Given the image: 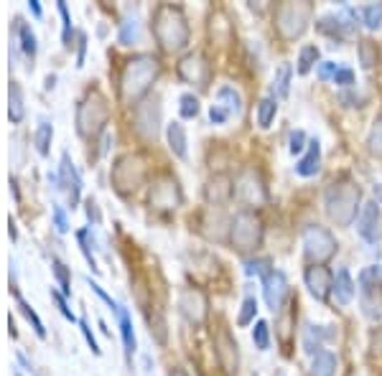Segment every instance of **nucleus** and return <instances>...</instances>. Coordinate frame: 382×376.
<instances>
[{
    "label": "nucleus",
    "instance_id": "8fccbe9b",
    "mask_svg": "<svg viewBox=\"0 0 382 376\" xmlns=\"http://www.w3.org/2000/svg\"><path fill=\"white\" fill-rule=\"evenodd\" d=\"M87 282H90V287H92L94 293H97V298H99V300H105L107 305H110V310H113V313H118V310H120V303H115V300L110 298V295H107L105 290H102V287L97 285V282H92L90 277H87Z\"/></svg>",
    "mask_w": 382,
    "mask_h": 376
},
{
    "label": "nucleus",
    "instance_id": "2f4dec72",
    "mask_svg": "<svg viewBox=\"0 0 382 376\" xmlns=\"http://www.w3.org/2000/svg\"><path fill=\"white\" fill-rule=\"evenodd\" d=\"M8 117L10 122H21L23 120V97H21V87L15 82H10V107H8Z\"/></svg>",
    "mask_w": 382,
    "mask_h": 376
},
{
    "label": "nucleus",
    "instance_id": "7ed1b4c3",
    "mask_svg": "<svg viewBox=\"0 0 382 376\" xmlns=\"http://www.w3.org/2000/svg\"><path fill=\"white\" fill-rule=\"evenodd\" d=\"M153 34H156L161 49L181 51L189 43V23L178 8L161 6L153 18Z\"/></svg>",
    "mask_w": 382,
    "mask_h": 376
},
{
    "label": "nucleus",
    "instance_id": "ea45409f",
    "mask_svg": "<svg viewBox=\"0 0 382 376\" xmlns=\"http://www.w3.org/2000/svg\"><path fill=\"white\" fill-rule=\"evenodd\" d=\"M270 272V259L268 257H255L245 262V275L248 277H265Z\"/></svg>",
    "mask_w": 382,
    "mask_h": 376
},
{
    "label": "nucleus",
    "instance_id": "f8f14e48",
    "mask_svg": "<svg viewBox=\"0 0 382 376\" xmlns=\"http://www.w3.org/2000/svg\"><path fill=\"white\" fill-rule=\"evenodd\" d=\"M380 222H382V211L380 201H367L362 203L360 219H357V231L365 242L375 244L380 239Z\"/></svg>",
    "mask_w": 382,
    "mask_h": 376
},
{
    "label": "nucleus",
    "instance_id": "603ef678",
    "mask_svg": "<svg viewBox=\"0 0 382 376\" xmlns=\"http://www.w3.org/2000/svg\"><path fill=\"white\" fill-rule=\"evenodd\" d=\"M209 120H212V125H225L227 120H229V112L220 105H212L209 107Z\"/></svg>",
    "mask_w": 382,
    "mask_h": 376
},
{
    "label": "nucleus",
    "instance_id": "ddd939ff",
    "mask_svg": "<svg viewBox=\"0 0 382 376\" xmlns=\"http://www.w3.org/2000/svg\"><path fill=\"white\" fill-rule=\"evenodd\" d=\"M158 122H161V107H158V97L146 99L135 110V127L143 138H156Z\"/></svg>",
    "mask_w": 382,
    "mask_h": 376
},
{
    "label": "nucleus",
    "instance_id": "c9c22d12",
    "mask_svg": "<svg viewBox=\"0 0 382 376\" xmlns=\"http://www.w3.org/2000/svg\"><path fill=\"white\" fill-rule=\"evenodd\" d=\"M51 270H54V277H57L59 287H62V295H64V298H69V295H71L69 270H66V267H64V262H59V259H51Z\"/></svg>",
    "mask_w": 382,
    "mask_h": 376
},
{
    "label": "nucleus",
    "instance_id": "c03bdc74",
    "mask_svg": "<svg viewBox=\"0 0 382 376\" xmlns=\"http://www.w3.org/2000/svg\"><path fill=\"white\" fill-rule=\"evenodd\" d=\"M77 239H79V250H82V254H85V259L90 262V267L92 270H97V262H94V257H92V244H90V231L87 229H82V231H77Z\"/></svg>",
    "mask_w": 382,
    "mask_h": 376
},
{
    "label": "nucleus",
    "instance_id": "2eb2a0df",
    "mask_svg": "<svg viewBox=\"0 0 382 376\" xmlns=\"http://www.w3.org/2000/svg\"><path fill=\"white\" fill-rule=\"evenodd\" d=\"M59 188L66 191L71 209H74V206L79 203V194H82V178H79L74 163L69 161V153L62 155V168H59Z\"/></svg>",
    "mask_w": 382,
    "mask_h": 376
},
{
    "label": "nucleus",
    "instance_id": "473e14b6",
    "mask_svg": "<svg viewBox=\"0 0 382 376\" xmlns=\"http://www.w3.org/2000/svg\"><path fill=\"white\" fill-rule=\"evenodd\" d=\"M362 23L369 28V31H377L382 26V3H369V6L362 8Z\"/></svg>",
    "mask_w": 382,
    "mask_h": 376
},
{
    "label": "nucleus",
    "instance_id": "49530a36",
    "mask_svg": "<svg viewBox=\"0 0 382 376\" xmlns=\"http://www.w3.org/2000/svg\"><path fill=\"white\" fill-rule=\"evenodd\" d=\"M51 300L57 303V308H59V313L66 318V321H71V323H77V315L71 313L69 310V305H66V300H64V295L62 293H57V290H51Z\"/></svg>",
    "mask_w": 382,
    "mask_h": 376
},
{
    "label": "nucleus",
    "instance_id": "3c124183",
    "mask_svg": "<svg viewBox=\"0 0 382 376\" xmlns=\"http://www.w3.org/2000/svg\"><path fill=\"white\" fill-rule=\"evenodd\" d=\"M337 71H339V66H337V62H321L318 64V79H321V82H326V79H334V74H337Z\"/></svg>",
    "mask_w": 382,
    "mask_h": 376
},
{
    "label": "nucleus",
    "instance_id": "a19ab883",
    "mask_svg": "<svg viewBox=\"0 0 382 376\" xmlns=\"http://www.w3.org/2000/svg\"><path fill=\"white\" fill-rule=\"evenodd\" d=\"M138 38H141V23L138 21L120 23V43L133 46V43H138Z\"/></svg>",
    "mask_w": 382,
    "mask_h": 376
},
{
    "label": "nucleus",
    "instance_id": "1a4fd4ad",
    "mask_svg": "<svg viewBox=\"0 0 382 376\" xmlns=\"http://www.w3.org/2000/svg\"><path fill=\"white\" fill-rule=\"evenodd\" d=\"M178 310L184 313L186 321L191 323H204L206 313H209V303H206L204 293L201 290H194V287H186L178 295Z\"/></svg>",
    "mask_w": 382,
    "mask_h": 376
},
{
    "label": "nucleus",
    "instance_id": "58836bf2",
    "mask_svg": "<svg viewBox=\"0 0 382 376\" xmlns=\"http://www.w3.org/2000/svg\"><path fill=\"white\" fill-rule=\"evenodd\" d=\"M15 298H18V308H21V313L26 315V318H29V323H31V326H34L36 335H38V338H46V331H43V323H41V318H38V315L34 313V308H31L29 303H26V300L21 298V295H15Z\"/></svg>",
    "mask_w": 382,
    "mask_h": 376
},
{
    "label": "nucleus",
    "instance_id": "4468645a",
    "mask_svg": "<svg viewBox=\"0 0 382 376\" xmlns=\"http://www.w3.org/2000/svg\"><path fill=\"white\" fill-rule=\"evenodd\" d=\"M304 280H306V287L309 293L313 295L316 300H326L329 293L334 290V275L326 270L324 265H313L304 272Z\"/></svg>",
    "mask_w": 382,
    "mask_h": 376
},
{
    "label": "nucleus",
    "instance_id": "bf43d9fd",
    "mask_svg": "<svg viewBox=\"0 0 382 376\" xmlns=\"http://www.w3.org/2000/svg\"><path fill=\"white\" fill-rule=\"evenodd\" d=\"M8 231H10V239H15V224L10 222V226H8Z\"/></svg>",
    "mask_w": 382,
    "mask_h": 376
},
{
    "label": "nucleus",
    "instance_id": "b1692460",
    "mask_svg": "<svg viewBox=\"0 0 382 376\" xmlns=\"http://www.w3.org/2000/svg\"><path fill=\"white\" fill-rule=\"evenodd\" d=\"M118 318H120V333H122V343H125V354H127V359H130V356L135 354V349H138L133 321H130V313H127L122 305H120V310H118Z\"/></svg>",
    "mask_w": 382,
    "mask_h": 376
},
{
    "label": "nucleus",
    "instance_id": "393cba45",
    "mask_svg": "<svg viewBox=\"0 0 382 376\" xmlns=\"http://www.w3.org/2000/svg\"><path fill=\"white\" fill-rule=\"evenodd\" d=\"M217 105L225 107L229 115H240L242 112V97L234 87H220L217 89Z\"/></svg>",
    "mask_w": 382,
    "mask_h": 376
},
{
    "label": "nucleus",
    "instance_id": "20e7f679",
    "mask_svg": "<svg viewBox=\"0 0 382 376\" xmlns=\"http://www.w3.org/2000/svg\"><path fill=\"white\" fill-rule=\"evenodd\" d=\"M313 6L311 3H283L276 10V28L285 41H293L304 34L311 23Z\"/></svg>",
    "mask_w": 382,
    "mask_h": 376
},
{
    "label": "nucleus",
    "instance_id": "72a5a7b5",
    "mask_svg": "<svg viewBox=\"0 0 382 376\" xmlns=\"http://www.w3.org/2000/svg\"><path fill=\"white\" fill-rule=\"evenodd\" d=\"M360 64L365 66V69H372V66H377V62H380V51H377V46L372 41H362L360 43Z\"/></svg>",
    "mask_w": 382,
    "mask_h": 376
},
{
    "label": "nucleus",
    "instance_id": "6e6552de",
    "mask_svg": "<svg viewBox=\"0 0 382 376\" xmlns=\"http://www.w3.org/2000/svg\"><path fill=\"white\" fill-rule=\"evenodd\" d=\"M288 277H285L281 270H270L265 277H262V298L268 303V308L273 313L283 310L285 300H288Z\"/></svg>",
    "mask_w": 382,
    "mask_h": 376
},
{
    "label": "nucleus",
    "instance_id": "bb28decb",
    "mask_svg": "<svg viewBox=\"0 0 382 376\" xmlns=\"http://www.w3.org/2000/svg\"><path fill=\"white\" fill-rule=\"evenodd\" d=\"M13 31H15V38L21 41L23 54L29 56V59H34V56H36V36H34V31H31V26H29V23H23L21 18H15Z\"/></svg>",
    "mask_w": 382,
    "mask_h": 376
},
{
    "label": "nucleus",
    "instance_id": "9d476101",
    "mask_svg": "<svg viewBox=\"0 0 382 376\" xmlns=\"http://www.w3.org/2000/svg\"><path fill=\"white\" fill-rule=\"evenodd\" d=\"M234 191H237V196H240L248 206H260V203H265V198H268L265 183H262V178L255 173V171H245V173H240Z\"/></svg>",
    "mask_w": 382,
    "mask_h": 376
},
{
    "label": "nucleus",
    "instance_id": "f3484780",
    "mask_svg": "<svg viewBox=\"0 0 382 376\" xmlns=\"http://www.w3.org/2000/svg\"><path fill=\"white\" fill-rule=\"evenodd\" d=\"M178 77L184 79L189 84H199V87H204L206 79H209V64L204 62V56L201 54H189L181 59L178 64Z\"/></svg>",
    "mask_w": 382,
    "mask_h": 376
},
{
    "label": "nucleus",
    "instance_id": "052dcab7",
    "mask_svg": "<svg viewBox=\"0 0 382 376\" xmlns=\"http://www.w3.org/2000/svg\"><path fill=\"white\" fill-rule=\"evenodd\" d=\"M171 376H186V374H184V371H174Z\"/></svg>",
    "mask_w": 382,
    "mask_h": 376
},
{
    "label": "nucleus",
    "instance_id": "a18cd8bd",
    "mask_svg": "<svg viewBox=\"0 0 382 376\" xmlns=\"http://www.w3.org/2000/svg\"><path fill=\"white\" fill-rule=\"evenodd\" d=\"M59 13H62V21H64V46H71V15H69V8L64 0H59Z\"/></svg>",
    "mask_w": 382,
    "mask_h": 376
},
{
    "label": "nucleus",
    "instance_id": "6e6d98bb",
    "mask_svg": "<svg viewBox=\"0 0 382 376\" xmlns=\"http://www.w3.org/2000/svg\"><path fill=\"white\" fill-rule=\"evenodd\" d=\"M87 216H90V222H94V224L99 222V211H97V203H94L92 198H90V201H87Z\"/></svg>",
    "mask_w": 382,
    "mask_h": 376
},
{
    "label": "nucleus",
    "instance_id": "a211bd4d",
    "mask_svg": "<svg viewBox=\"0 0 382 376\" xmlns=\"http://www.w3.org/2000/svg\"><path fill=\"white\" fill-rule=\"evenodd\" d=\"M318 168H321V143L313 138L309 140L306 153L301 155V161L296 163V173L301 175V178H311V175L318 173Z\"/></svg>",
    "mask_w": 382,
    "mask_h": 376
},
{
    "label": "nucleus",
    "instance_id": "de8ad7c7",
    "mask_svg": "<svg viewBox=\"0 0 382 376\" xmlns=\"http://www.w3.org/2000/svg\"><path fill=\"white\" fill-rule=\"evenodd\" d=\"M79 331H82V335H85L87 346H90V349H92V354H94V356H99V354H102V349H99V346H97V341H94L92 328H90V323H87L85 318H82V321H79Z\"/></svg>",
    "mask_w": 382,
    "mask_h": 376
},
{
    "label": "nucleus",
    "instance_id": "39448f33",
    "mask_svg": "<svg viewBox=\"0 0 382 376\" xmlns=\"http://www.w3.org/2000/svg\"><path fill=\"white\" fill-rule=\"evenodd\" d=\"M107 120H110V105L102 94H90L85 102H79L77 107V130L85 138H92L99 130H105Z\"/></svg>",
    "mask_w": 382,
    "mask_h": 376
},
{
    "label": "nucleus",
    "instance_id": "79ce46f5",
    "mask_svg": "<svg viewBox=\"0 0 382 376\" xmlns=\"http://www.w3.org/2000/svg\"><path fill=\"white\" fill-rule=\"evenodd\" d=\"M367 145H369V150H372V153L382 158V115L375 120V122H372V130H369Z\"/></svg>",
    "mask_w": 382,
    "mask_h": 376
},
{
    "label": "nucleus",
    "instance_id": "412c9836",
    "mask_svg": "<svg viewBox=\"0 0 382 376\" xmlns=\"http://www.w3.org/2000/svg\"><path fill=\"white\" fill-rule=\"evenodd\" d=\"M234 194L232 188V181L227 178V175H217L214 181H209V186H206V198L214 203V206H220V203L229 201Z\"/></svg>",
    "mask_w": 382,
    "mask_h": 376
},
{
    "label": "nucleus",
    "instance_id": "5fc2aeb1",
    "mask_svg": "<svg viewBox=\"0 0 382 376\" xmlns=\"http://www.w3.org/2000/svg\"><path fill=\"white\" fill-rule=\"evenodd\" d=\"M85 51H87V36L79 34V54H77V66L85 64Z\"/></svg>",
    "mask_w": 382,
    "mask_h": 376
},
{
    "label": "nucleus",
    "instance_id": "37998d69",
    "mask_svg": "<svg viewBox=\"0 0 382 376\" xmlns=\"http://www.w3.org/2000/svg\"><path fill=\"white\" fill-rule=\"evenodd\" d=\"M306 147H309V138H306L304 130H293L288 138V150L290 155H304Z\"/></svg>",
    "mask_w": 382,
    "mask_h": 376
},
{
    "label": "nucleus",
    "instance_id": "864d4df0",
    "mask_svg": "<svg viewBox=\"0 0 382 376\" xmlns=\"http://www.w3.org/2000/svg\"><path fill=\"white\" fill-rule=\"evenodd\" d=\"M54 224H57V231H59V234L69 231V222H66V214H64L62 206H54Z\"/></svg>",
    "mask_w": 382,
    "mask_h": 376
},
{
    "label": "nucleus",
    "instance_id": "e433bc0d",
    "mask_svg": "<svg viewBox=\"0 0 382 376\" xmlns=\"http://www.w3.org/2000/svg\"><path fill=\"white\" fill-rule=\"evenodd\" d=\"M253 343L257 351H268L270 349V326L265 321H257L253 328Z\"/></svg>",
    "mask_w": 382,
    "mask_h": 376
},
{
    "label": "nucleus",
    "instance_id": "7c9ffc66",
    "mask_svg": "<svg viewBox=\"0 0 382 376\" xmlns=\"http://www.w3.org/2000/svg\"><path fill=\"white\" fill-rule=\"evenodd\" d=\"M313 64H318V46L309 43V46H304L301 54H298V69L296 71L301 74V77H306V74L313 69Z\"/></svg>",
    "mask_w": 382,
    "mask_h": 376
},
{
    "label": "nucleus",
    "instance_id": "4d7b16f0",
    "mask_svg": "<svg viewBox=\"0 0 382 376\" xmlns=\"http://www.w3.org/2000/svg\"><path fill=\"white\" fill-rule=\"evenodd\" d=\"M29 8H31V13H34L36 18H41V6H38V0H31Z\"/></svg>",
    "mask_w": 382,
    "mask_h": 376
},
{
    "label": "nucleus",
    "instance_id": "aec40b11",
    "mask_svg": "<svg viewBox=\"0 0 382 376\" xmlns=\"http://www.w3.org/2000/svg\"><path fill=\"white\" fill-rule=\"evenodd\" d=\"M334 298H337V303L339 305H349L354 300V293H357V287H354V280L352 275H349L347 267H339L337 270V275H334Z\"/></svg>",
    "mask_w": 382,
    "mask_h": 376
},
{
    "label": "nucleus",
    "instance_id": "c85d7f7f",
    "mask_svg": "<svg viewBox=\"0 0 382 376\" xmlns=\"http://www.w3.org/2000/svg\"><path fill=\"white\" fill-rule=\"evenodd\" d=\"M278 115V99L276 97H262L260 105H257V125L262 130H268L273 125V120Z\"/></svg>",
    "mask_w": 382,
    "mask_h": 376
},
{
    "label": "nucleus",
    "instance_id": "4be33fe9",
    "mask_svg": "<svg viewBox=\"0 0 382 376\" xmlns=\"http://www.w3.org/2000/svg\"><path fill=\"white\" fill-rule=\"evenodd\" d=\"M166 138H169L171 153L184 161L186 155H189V147H186L189 143H186V130H184V125H181V122H171V125L166 127Z\"/></svg>",
    "mask_w": 382,
    "mask_h": 376
},
{
    "label": "nucleus",
    "instance_id": "f704fd0d",
    "mask_svg": "<svg viewBox=\"0 0 382 376\" xmlns=\"http://www.w3.org/2000/svg\"><path fill=\"white\" fill-rule=\"evenodd\" d=\"M255 315H257V298H245L242 300V308H240V315H237V326L245 328L250 323H255Z\"/></svg>",
    "mask_w": 382,
    "mask_h": 376
},
{
    "label": "nucleus",
    "instance_id": "9b49d317",
    "mask_svg": "<svg viewBox=\"0 0 382 376\" xmlns=\"http://www.w3.org/2000/svg\"><path fill=\"white\" fill-rule=\"evenodd\" d=\"M150 203H153L156 209H176L178 203H181V191H178L176 178L161 175V178L153 183V188H150Z\"/></svg>",
    "mask_w": 382,
    "mask_h": 376
},
{
    "label": "nucleus",
    "instance_id": "4c0bfd02",
    "mask_svg": "<svg viewBox=\"0 0 382 376\" xmlns=\"http://www.w3.org/2000/svg\"><path fill=\"white\" fill-rule=\"evenodd\" d=\"M199 97L197 94H181V99H178V112H181V117L184 120H194L199 115Z\"/></svg>",
    "mask_w": 382,
    "mask_h": 376
},
{
    "label": "nucleus",
    "instance_id": "f257e3e1",
    "mask_svg": "<svg viewBox=\"0 0 382 376\" xmlns=\"http://www.w3.org/2000/svg\"><path fill=\"white\" fill-rule=\"evenodd\" d=\"M362 191L360 186L349 178H341V181H334L332 186L326 188L324 194V206L326 214L337 226H352L357 219H360L362 211Z\"/></svg>",
    "mask_w": 382,
    "mask_h": 376
},
{
    "label": "nucleus",
    "instance_id": "dca6fc26",
    "mask_svg": "<svg viewBox=\"0 0 382 376\" xmlns=\"http://www.w3.org/2000/svg\"><path fill=\"white\" fill-rule=\"evenodd\" d=\"M217 361L225 369V374H237L240 369V351H237V343L227 331H220L217 335Z\"/></svg>",
    "mask_w": 382,
    "mask_h": 376
},
{
    "label": "nucleus",
    "instance_id": "c756f323",
    "mask_svg": "<svg viewBox=\"0 0 382 376\" xmlns=\"http://www.w3.org/2000/svg\"><path fill=\"white\" fill-rule=\"evenodd\" d=\"M51 138H54V127H51V122L41 120V122H38V127H36V135H34L36 150H38L41 155H49Z\"/></svg>",
    "mask_w": 382,
    "mask_h": 376
},
{
    "label": "nucleus",
    "instance_id": "6ab92c4d",
    "mask_svg": "<svg viewBox=\"0 0 382 376\" xmlns=\"http://www.w3.org/2000/svg\"><path fill=\"white\" fill-rule=\"evenodd\" d=\"M329 326H313V323H306L304 328V351L309 356H316L324 351V341L332 338V331H326Z\"/></svg>",
    "mask_w": 382,
    "mask_h": 376
},
{
    "label": "nucleus",
    "instance_id": "cd10ccee",
    "mask_svg": "<svg viewBox=\"0 0 382 376\" xmlns=\"http://www.w3.org/2000/svg\"><path fill=\"white\" fill-rule=\"evenodd\" d=\"M337 374V356L321 351L311 359V376H334Z\"/></svg>",
    "mask_w": 382,
    "mask_h": 376
},
{
    "label": "nucleus",
    "instance_id": "0eeeda50",
    "mask_svg": "<svg viewBox=\"0 0 382 376\" xmlns=\"http://www.w3.org/2000/svg\"><path fill=\"white\" fill-rule=\"evenodd\" d=\"M304 252L309 262L324 265V262H329L337 254V239L332 237L329 229L318 226V224H311V226L304 229Z\"/></svg>",
    "mask_w": 382,
    "mask_h": 376
},
{
    "label": "nucleus",
    "instance_id": "a878e982",
    "mask_svg": "<svg viewBox=\"0 0 382 376\" xmlns=\"http://www.w3.org/2000/svg\"><path fill=\"white\" fill-rule=\"evenodd\" d=\"M316 31L324 36H332V38H344V36H349L347 26L341 23L339 15H324V18H318Z\"/></svg>",
    "mask_w": 382,
    "mask_h": 376
},
{
    "label": "nucleus",
    "instance_id": "13d9d810",
    "mask_svg": "<svg viewBox=\"0 0 382 376\" xmlns=\"http://www.w3.org/2000/svg\"><path fill=\"white\" fill-rule=\"evenodd\" d=\"M18 361H21V363H23V366H26V369H29V371H31V363H29V361H26V356H23V354H18Z\"/></svg>",
    "mask_w": 382,
    "mask_h": 376
},
{
    "label": "nucleus",
    "instance_id": "f03ea898",
    "mask_svg": "<svg viewBox=\"0 0 382 376\" xmlns=\"http://www.w3.org/2000/svg\"><path fill=\"white\" fill-rule=\"evenodd\" d=\"M158 71H161V66H158V62L153 56L141 54V56H135V59H130L120 74L122 102H127V105L138 102V99L150 89V84L158 77Z\"/></svg>",
    "mask_w": 382,
    "mask_h": 376
},
{
    "label": "nucleus",
    "instance_id": "423d86ee",
    "mask_svg": "<svg viewBox=\"0 0 382 376\" xmlns=\"http://www.w3.org/2000/svg\"><path fill=\"white\" fill-rule=\"evenodd\" d=\"M229 237H232V244L237 252L257 250L262 242V222L253 214V211H240V214L232 219Z\"/></svg>",
    "mask_w": 382,
    "mask_h": 376
},
{
    "label": "nucleus",
    "instance_id": "09e8293b",
    "mask_svg": "<svg viewBox=\"0 0 382 376\" xmlns=\"http://www.w3.org/2000/svg\"><path fill=\"white\" fill-rule=\"evenodd\" d=\"M334 84H337V87H352V84H354V71L347 69V66H339V71L334 74Z\"/></svg>",
    "mask_w": 382,
    "mask_h": 376
},
{
    "label": "nucleus",
    "instance_id": "5701e85b",
    "mask_svg": "<svg viewBox=\"0 0 382 376\" xmlns=\"http://www.w3.org/2000/svg\"><path fill=\"white\" fill-rule=\"evenodd\" d=\"M290 77H293V69H290V64H281L276 71V77H273V87H270V97L276 99H285L290 92Z\"/></svg>",
    "mask_w": 382,
    "mask_h": 376
}]
</instances>
